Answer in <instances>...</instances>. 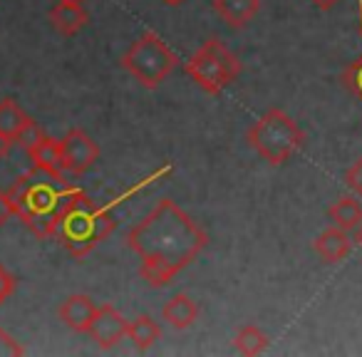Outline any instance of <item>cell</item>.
<instances>
[{
	"label": "cell",
	"instance_id": "6da1fadb",
	"mask_svg": "<svg viewBox=\"0 0 362 357\" xmlns=\"http://www.w3.org/2000/svg\"><path fill=\"white\" fill-rule=\"evenodd\" d=\"M127 246L139 258V276L151 288H164L192 266L209 246V233L171 199H161L127 233Z\"/></svg>",
	"mask_w": 362,
	"mask_h": 357
},
{
	"label": "cell",
	"instance_id": "7a4b0ae2",
	"mask_svg": "<svg viewBox=\"0 0 362 357\" xmlns=\"http://www.w3.org/2000/svg\"><path fill=\"white\" fill-rule=\"evenodd\" d=\"M75 192L77 187L67 182V176H55L33 166L13 182V187L8 189V199L16 209V216L37 238H50L52 221Z\"/></svg>",
	"mask_w": 362,
	"mask_h": 357
},
{
	"label": "cell",
	"instance_id": "3957f363",
	"mask_svg": "<svg viewBox=\"0 0 362 357\" xmlns=\"http://www.w3.org/2000/svg\"><path fill=\"white\" fill-rule=\"evenodd\" d=\"M115 223L110 209L95 204L85 192L77 189L52 221L50 238L60 243L72 258L82 261L115 231Z\"/></svg>",
	"mask_w": 362,
	"mask_h": 357
},
{
	"label": "cell",
	"instance_id": "277c9868",
	"mask_svg": "<svg viewBox=\"0 0 362 357\" xmlns=\"http://www.w3.org/2000/svg\"><path fill=\"white\" fill-rule=\"evenodd\" d=\"M248 144L261 154L268 164L281 166L305 144V131L298 122L283 110L273 107L263 117H258L248 129Z\"/></svg>",
	"mask_w": 362,
	"mask_h": 357
},
{
	"label": "cell",
	"instance_id": "5b68a950",
	"mask_svg": "<svg viewBox=\"0 0 362 357\" xmlns=\"http://www.w3.org/2000/svg\"><path fill=\"white\" fill-rule=\"evenodd\" d=\"M176 62V52L151 30L141 33L122 55V67L146 90H156L171 75Z\"/></svg>",
	"mask_w": 362,
	"mask_h": 357
},
{
	"label": "cell",
	"instance_id": "8992f818",
	"mask_svg": "<svg viewBox=\"0 0 362 357\" xmlns=\"http://www.w3.org/2000/svg\"><path fill=\"white\" fill-rule=\"evenodd\" d=\"M184 70L206 95H221L241 75V60L218 37H211L189 57Z\"/></svg>",
	"mask_w": 362,
	"mask_h": 357
},
{
	"label": "cell",
	"instance_id": "52a82bcc",
	"mask_svg": "<svg viewBox=\"0 0 362 357\" xmlns=\"http://www.w3.org/2000/svg\"><path fill=\"white\" fill-rule=\"evenodd\" d=\"M62 144V159H65V169L67 174H85L100 159V146L92 139L87 131L82 129H70L65 136L60 139Z\"/></svg>",
	"mask_w": 362,
	"mask_h": 357
},
{
	"label": "cell",
	"instance_id": "ba28073f",
	"mask_svg": "<svg viewBox=\"0 0 362 357\" xmlns=\"http://www.w3.org/2000/svg\"><path fill=\"white\" fill-rule=\"evenodd\" d=\"M127 332H129V320H124V315L115 305L105 303V305L97 308L95 322L90 327V337L97 342V347L112 350L124 340Z\"/></svg>",
	"mask_w": 362,
	"mask_h": 357
},
{
	"label": "cell",
	"instance_id": "9c48e42d",
	"mask_svg": "<svg viewBox=\"0 0 362 357\" xmlns=\"http://www.w3.org/2000/svg\"><path fill=\"white\" fill-rule=\"evenodd\" d=\"M57 315H60V320L65 322L70 330L87 332V335H90V327L97 315V305L90 295L77 293V295H70L62 300V305L57 308Z\"/></svg>",
	"mask_w": 362,
	"mask_h": 357
},
{
	"label": "cell",
	"instance_id": "30bf717a",
	"mask_svg": "<svg viewBox=\"0 0 362 357\" xmlns=\"http://www.w3.org/2000/svg\"><path fill=\"white\" fill-rule=\"evenodd\" d=\"M199 305L189 293H176L174 298L166 300V305L161 308V317L169 322L174 330H187L199 320Z\"/></svg>",
	"mask_w": 362,
	"mask_h": 357
},
{
	"label": "cell",
	"instance_id": "8fae6325",
	"mask_svg": "<svg viewBox=\"0 0 362 357\" xmlns=\"http://www.w3.org/2000/svg\"><path fill=\"white\" fill-rule=\"evenodd\" d=\"M313 248H315V253L325 263H340L342 258L350 256L352 241H350V236H347V231H342V228H337V226H330L315 238Z\"/></svg>",
	"mask_w": 362,
	"mask_h": 357
},
{
	"label": "cell",
	"instance_id": "7c38bea8",
	"mask_svg": "<svg viewBox=\"0 0 362 357\" xmlns=\"http://www.w3.org/2000/svg\"><path fill=\"white\" fill-rule=\"evenodd\" d=\"M28 156H30L33 166L37 169H45L55 176H65V159H62V144L60 139H52V136H42L33 149H28Z\"/></svg>",
	"mask_w": 362,
	"mask_h": 357
},
{
	"label": "cell",
	"instance_id": "4fadbf2b",
	"mask_svg": "<svg viewBox=\"0 0 362 357\" xmlns=\"http://www.w3.org/2000/svg\"><path fill=\"white\" fill-rule=\"evenodd\" d=\"M261 11V0H214V13L231 28H246Z\"/></svg>",
	"mask_w": 362,
	"mask_h": 357
},
{
	"label": "cell",
	"instance_id": "5bb4252c",
	"mask_svg": "<svg viewBox=\"0 0 362 357\" xmlns=\"http://www.w3.org/2000/svg\"><path fill=\"white\" fill-rule=\"evenodd\" d=\"M50 23L60 35L72 37L90 23V16L82 6H67V3H55L50 11Z\"/></svg>",
	"mask_w": 362,
	"mask_h": 357
},
{
	"label": "cell",
	"instance_id": "9a60e30c",
	"mask_svg": "<svg viewBox=\"0 0 362 357\" xmlns=\"http://www.w3.org/2000/svg\"><path fill=\"white\" fill-rule=\"evenodd\" d=\"M332 226L342 228V231H352L362 223V204L355 197H342L327 209Z\"/></svg>",
	"mask_w": 362,
	"mask_h": 357
},
{
	"label": "cell",
	"instance_id": "2e32d148",
	"mask_svg": "<svg viewBox=\"0 0 362 357\" xmlns=\"http://www.w3.org/2000/svg\"><path fill=\"white\" fill-rule=\"evenodd\" d=\"M127 337H129L136 350L144 352V350H149L151 345H156V340L161 337V327L151 315H136L134 320H129V332H127Z\"/></svg>",
	"mask_w": 362,
	"mask_h": 357
},
{
	"label": "cell",
	"instance_id": "e0dca14e",
	"mask_svg": "<svg viewBox=\"0 0 362 357\" xmlns=\"http://www.w3.org/2000/svg\"><path fill=\"white\" fill-rule=\"evenodd\" d=\"M28 122H30V117L25 115V110L16 100H11V97L0 100V134L16 141Z\"/></svg>",
	"mask_w": 362,
	"mask_h": 357
},
{
	"label": "cell",
	"instance_id": "ac0fdd59",
	"mask_svg": "<svg viewBox=\"0 0 362 357\" xmlns=\"http://www.w3.org/2000/svg\"><path fill=\"white\" fill-rule=\"evenodd\" d=\"M233 347H236L241 355H261V352L268 350V335L261 330L258 325H243L241 330L233 337Z\"/></svg>",
	"mask_w": 362,
	"mask_h": 357
},
{
	"label": "cell",
	"instance_id": "d6986e66",
	"mask_svg": "<svg viewBox=\"0 0 362 357\" xmlns=\"http://www.w3.org/2000/svg\"><path fill=\"white\" fill-rule=\"evenodd\" d=\"M342 85H345L352 95L362 100V57L342 70Z\"/></svg>",
	"mask_w": 362,
	"mask_h": 357
},
{
	"label": "cell",
	"instance_id": "ffe728a7",
	"mask_svg": "<svg viewBox=\"0 0 362 357\" xmlns=\"http://www.w3.org/2000/svg\"><path fill=\"white\" fill-rule=\"evenodd\" d=\"M42 136H45V131H42V127L37 124L35 119H30V122H28V124L21 129V134H18V139H16V141L23 146V149L28 151V149H33V146H35L37 141L42 139Z\"/></svg>",
	"mask_w": 362,
	"mask_h": 357
},
{
	"label": "cell",
	"instance_id": "44dd1931",
	"mask_svg": "<svg viewBox=\"0 0 362 357\" xmlns=\"http://www.w3.org/2000/svg\"><path fill=\"white\" fill-rule=\"evenodd\" d=\"M21 355H25V347L11 332H6L0 327V357H21Z\"/></svg>",
	"mask_w": 362,
	"mask_h": 357
},
{
	"label": "cell",
	"instance_id": "7402d4cb",
	"mask_svg": "<svg viewBox=\"0 0 362 357\" xmlns=\"http://www.w3.org/2000/svg\"><path fill=\"white\" fill-rule=\"evenodd\" d=\"M16 286H18V281H16V276H13L11 271H8L3 263H0V303H6L8 298L13 295V291H16Z\"/></svg>",
	"mask_w": 362,
	"mask_h": 357
},
{
	"label": "cell",
	"instance_id": "603a6c76",
	"mask_svg": "<svg viewBox=\"0 0 362 357\" xmlns=\"http://www.w3.org/2000/svg\"><path fill=\"white\" fill-rule=\"evenodd\" d=\"M345 184L357 194V197H362V159H357L355 164L345 171Z\"/></svg>",
	"mask_w": 362,
	"mask_h": 357
},
{
	"label": "cell",
	"instance_id": "cb8c5ba5",
	"mask_svg": "<svg viewBox=\"0 0 362 357\" xmlns=\"http://www.w3.org/2000/svg\"><path fill=\"white\" fill-rule=\"evenodd\" d=\"M13 216H16V209L8 199V192H0V226H6Z\"/></svg>",
	"mask_w": 362,
	"mask_h": 357
},
{
	"label": "cell",
	"instance_id": "d4e9b609",
	"mask_svg": "<svg viewBox=\"0 0 362 357\" xmlns=\"http://www.w3.org/2000/svg\"><path fill=\"white\" fill-rule=\"evenodd\" d=\"M11 146H13V139H8V136L0 134V161L11 154Z\"/></svg>",
	"mask_w": 362,
	"mask_h": 357
},
{
	"label": "cell",
	"instance_id": "484cf974",
	"mask_svg": "<svg viewBox=\"0 0 362 357\" xmlns=\"http://www.w3.org/2000/svg\"><path fill=\"white\" fill-rule=\"evenodd\" d=\"M313 3H315V6L320 8V11H330V8L335 6L337 0H313Z\"/></svg>",
	"mask_w": 362,
	"mask_h": 357
},
{
	"label": "cell",
	"instance_id": "4316f807",
	"mask_svg": "<svg viewBox=\"0 0 362 357\" xmlns=\"http://www.w3.org/2000/svg\"><path fill=\"white\" fill-rule=\"evenodd\" d=\"M161 3H164V6L176 8V6H184V3H187V0H161Z\"/></svg>",
	"mask_w": 362,
	"mask_h": 357
},
{
	"label": "cell",
	"instance_id": "83f0119b",
	"mask_svg": "<svg viewBox=\"0 0 362 357\" xmlns=\"http://www.w3.org/2000/svg\"><path fill=\"white\" fill-rule=\"evenodd\" d=\"M355 243H357V246L362 248V223H360V226H357V233H355Z\"/></svg>",
	"mask_w": 362,
	"mask_h": 357
},
{
	"label": "cell",
	"instance_id": "f1b7e54d",
	"mask_svg": "<svg viewBox=\"0 0 362 357\" xmlns=\"http://www.w3.org/2000/svg\"><path fill=\"white\" fill-rule=\"evenodd\" d=\"M57 3H67V6H82L85 0H57Z\"/></svg>",
	"mask_w": 362,
	"mask_h": 357
},
{
	"label": "cell",
	"instance_id": "f546056e",
	"mask_svg": "<svg viewBox=\"0 0 362 357\" xmlns=\"http://www.w3.org/2000/svg\"><path fill=\"white\" fill-rule=\"evenodd\" d=\"M0 305H3V303H0Z\"/></svg>",
	"mask_w": 362,
	"mask_h": 357
}]
</instances>
